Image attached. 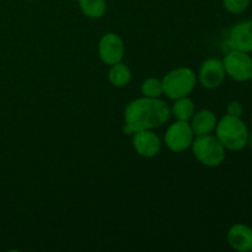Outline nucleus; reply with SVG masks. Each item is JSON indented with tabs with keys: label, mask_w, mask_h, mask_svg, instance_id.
Listing matches in <instances>:
<instances>
[{
	"label": "nucleus",
	"mask_w": 252,
	"mask_h": 252,
	"mask_svg": "<svg viewBox=\"0 0 252 252\" xmlns=\"http://www.w3.org/2000/svg\"><path fill=\"white\" fill-rule=\"evenodd\" d=\"M98 56L107 65L120 63L125 56V43L118 34L105 33L98 42Z\"/></svg>",
	"instance_id": "0eeeda50"
},
{
	"label": "nucleus",
	"mask_w": 252,
	"mask_h": 252,
	"mask_svg": "<svg viewBox=\"0 0 252 252\" xmlns=\"http://www.w3.org/2000/svg\"><path fill=\"white\" fill-rule=\"evenodd\" d=\"M172 112L177 121H189L194 115V103L191 98L181 97L177 98L176 102L172 106Z\"/></svg>",
	"instance_id": "2eb2a0df"
},
{
	"label": "nucleus",
	"mask_w": 252,
	"mask_h": 252,
	"mask_svg": "<svg viewBox=\"0 0 252 252\" xmlns=\"http://www.w3.org/2000/svg\"><path fill=\"white\" fill-rule=\"evenodd\" d=\"M225 73L234 80L245 83L252 79V58L245 52L231 49L223 59Z\"/></svg>",
	"instance_id": "39448f33"
},
{
	"label": "nucleus",
	"mask_w": 252,
	"mask_h": 252,
	"mask_svg": "<svg viewBox=\"0 0 252 252\" xmlns=\"http://www.w3.org/2000/svg\"><path fill=\"white\" fill-rule=\"evenodd\" d=\"M132 78V73L128 65L125 63H116L111 65L110 71H108V80L116 88H123L127 85Z\"/></svg>",
	"instance_id": "ddd939ff"
},
{
	"label": "nucleus",
	"mask_w": 252,
	"mask_h": 252,
	"mask_svg": "<svg viewBox=\"0 0 252 252\" xmlns=\"http://www.w3.org/2000/svg\"><path fill=\"white\" fill-rule=\"evenodd\" d=\"M249 142H250V147H251V149H252V133L250 134V138H249Z\"/></svg>",
	"instance_id": "6ab92c4d"
},
{
	"label": "nucleus",
	"mask_w": 252,
	"mask_h": 252,
	"mask_svg": "<svg viewBox=\"0 0 252 252\" xmlns=\"http://www.w3.org/2000/svg\"><path fill=\"white\" fill-rule=\"evenodd\" d=\"M29 1H33V0H29Z\"/></svg>",
	"instance_id": "412c9836"
},
{
	"label": "nucleus",
	"mask_w": 252,
	"mask_h": 252,
	"mask_svg": "<svg viewBox=\"0 0 252 252\" xmlns=\"http://www.w3.org/2000/svg\"><path fill=\"white\" fill-rule=\"evenodd\" d=\"M196 75L189 68H177L167 73L161 80L162 94L172 100L186 97L196 86Z\"/></svg>",
	"instance_id": "7ed1b4c3"
},
{
	"label": "nucleus",
	"mask_w": 252,
	"mask_h": 252,
	"mask_svg": "<svg viewBox=\"0 0 252 252\" xmlns=\"http://www.w3.org/2000/svg\"><path fill=\"white\" fill-rule=\"evenodd\" d=\"M193 130L187 121H177L170 126L165 134V143L171 152L180 153L189 149L193 142Z\"/></svg>",
	"instance_id": "423d86ee"
},
{
	"label": "nucleus",
	"mask_w": 252,
	"mask_h": 252,
	"mask_svg": "<svg viewBox=\"0 0 252 252\" xmlns=\"http://www.w3.org/2000/svg\"><path fill=\"white\" fill-rule=\"evenodd\" d=\"M217 116L209 110H202L194 115L192 118L191 128L196 135L209 134L217 127Z\"/></svg>",
	"instance_id": "f8f14e48"
},
{
	"label": "nucleus",
	"mask_w": 252,
	"mask_h": 252,
	"mask_svg": "<svg viewBox=\"0 0 252 252\" xmlns=\"http://www.w3.org/2000/svg\"><path fill=\"white\" fill-rule=\"evenodd\" d=\"M84 15L90 19H100L107 9L106 0H78Z\"/></svg>",
	"instance_id": "4468645a"
},
{
	"label": "nucleus",
	"mask_w": 252,
	"mask_h": 252,
	"mask_svg": "<svg viewBox=\"0 0 252 252\" xmlns=\"http://www.w3.org/2000/svg\"><path fill=\"white\" fill-rule=\"evenodd\" d=\"M244 112V107L241 105V102L239 101H231L230 103L226 107V115L235 116V117H241Z\"/></svg>",
	"instance_id": "a211bd4d"
},
{
	"label": "nucleus",
	"mask_w": 252,
	"mask_h": 252,
	"mask_svg": "<svg viewBox=\"0 0 252 252\" xmlns=\"http://www.w3.org/2000/svg\"><path fill=\"white\" fill-rule=\"evenodd\" d=\"M251 122H252V113H251Z\"/></svg>",
	"instance_id": "aec40b11"
},
{
	"label": "nucleus",
	"mask_w": 252,
	"mask_h": 252,
	"mask_svg": "<svg viewBox=\"0 0 252 252\" xmlns=\"http://www.w3.org/2000/svg\"><path fill=\"white\" fill-rule=\"evenodd\" d=\"M133 134V148L140 157L147 159L154 158L161 149L160 138L152 129L138 130Z\"/></svg>",
	"instance_id": "9d476101"
},
{
	"label": "nucleus",
	"mask_w": 252,
	"mask_h": 252,
	"mask_svg": "<svg viewBox=\"0 0 252 252\" xmlns=\"http://www.w3.org/2000/svg\"><path fill=\"white\" fill-rule=\"evenodd\" d=\"M170 118V107L159 97H140L133 100L125 110L126 126L123 132L133 134L138 130L154 129L165 125Z\"/></svg>",
	"instance_id": "f257e3e1"
},
{
	"label": "nucleus",
	"mask_w": 252,
	"mask_h": 252,
	"mask_svg": "<svg viewBox=\"0 0 252 252\" xmlns=\"http://www.w3.org/2000/svg\"><path fill=\"white\" fill-rule=\"evenodd\" d=\"M228 44L234 51L252 52V20L238 22L229 31Z\"/></svg>",
	"instance_id": "6e6552de"
},
{
	"label": "nucleus",
	"mask_w": 252,
	"mask_h": 252,
	"mask_svg": "<svg viewBox=\"0 0 252 252\" xmlns=\"http://www.w3.org/2000/svg\"><path fill=\"white\" fill-rule=\"evenodd\" d=\"M142 94L145 97H159L162 94V84L157 78H148L142 84Z\"/></svg>",
	"instance_id": "dca6fc26"
},
{
	"label": "nucleus",
	"mask_w": 252,
	"mask_h": 252,
	"mask_svg": "<svg viewBox=\"0 0 252 252\" xmlns=\"http://www.w3.org/2000/svg\"><path fill=\"white\" fill-rule=\"evenodd\" d=\"M226 73L223 61L217 58H209L203 62L199 69V81L206 89H216L223 83Z\"/></svg>",
	"instance_id": "1a4fd4ad"
},
{
	"label": "nucleus",
	"mask_w": 252,
	"mask_h": 252,
	"mask_svg": "<svg viewBox=\"0 0 252 252\" xmlns=\"http://www.w3.org/2000/svg\"><path fill=\"white\" fill-rule=\"evenodd\" d=\"M228 243L239 252L252 251V228L243 223L234 224L228 231Z\"/></svg>",
	"instance_id": "9b49d317"
},
{
	"label": "nucleus",
	"mask_w": 252,
	"mask_h": 252,
	"mask_svg": "<svg viewBox=\"0 0 252 252\" xmlns=\"http://www.w3.org/2000/svg\"><path fill=\"white\" fill-rule=\"evenodd\" d=\"M191 147L196 159L204 166H219L225 159V148L214 135H197Z\"/></svg>",
	"instance_id": "20e7f679"
},
{
	"label": "nucleus",
	"mask_w": 252,
	"mask_h": 252,
	"mask_svg": "<svg viewBox=\"0 0 252 252\" xmlns=\"http://www.w3.org/2000/svg\"><path fill=\"white\" fill-rule=\"evenodd\" d=\"M250 2L251 0H223V5L226 11L235 15L245 11Z\"/></svg>",
	"instance_id": "f3484780"
},
{
	"label": "nucleus",
	"mask_w": 252,
	"mask_h": 252,
	"mask_svg": "<svg viewBox=\"0 0 252 252\" xmlns=\"http://www.w3.org/2000/svg\"><path fill=\"white\" fill-rule=\"evenodd\" d=\"M217 138L229 150H241L248 145L250 133L240 117L226 115L217 123Z\"/></svg>",
	"instance_id": "f03ea898"
}]
</instances>
